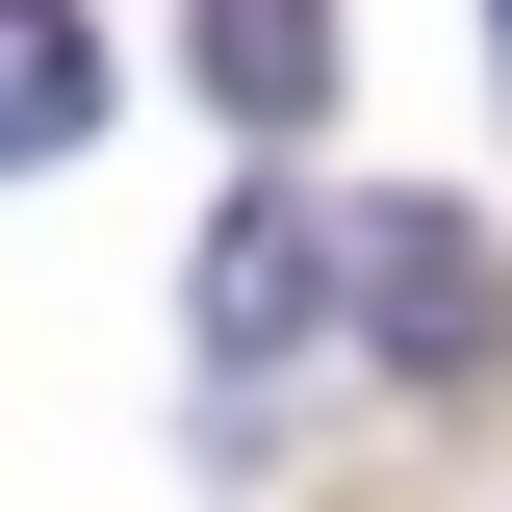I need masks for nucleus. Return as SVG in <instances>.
I'll return each mask as SVG.
<instances>
[{
    "label": "nucleus",
    "instance_id": "nucleus-1",
    "mask_svg": "<svg viewBox=\"0 0 512 512\" xmlns=\"http://www.w3.org/2000/svg\"><path fill=\"white\" fill-rule=\"evenodd\" d=\"M308 282H359V231H333V205H282V180H256L231 231H205V359H282V333H308Z\"/></svg>",
    "mask_w": 512,
    "mask_h": 512
},
{
    "label": "nucleus",
    "instance_id": "nucleus-2",
    "mask_svg": "<svg viewBox=\"0 0 512 512\" xmlns=\"http://www.w3.org/2000/svg\"><path fill=\"white\" fill-rule=\"evenodd\" d=\"M359 333L384 359H487V231L461 205H359Z\"/></svg>",
    "mask_w": 512,
    "mask_h": 512
},
{
    "label": "nucleus",
    "instance_id": "nucleus-3",
    "mask_svg": "<svg viewBox=\"0 0 512 512\" xmlns=\"http://www.w3.org/2000/svg\"><path fill=\"white\" fill-rule=\"evenodd\" d=\"M77 128H103V26L77 0H0V180H52Z\"/></svg>",
    "mask_w": 512,
    "mask_h": 512
},
{
    "label": "nucleus",
    "instance_id": "nucleus-4",
    "mask_svg": "<svg viewBox=\"0 0 512 512\" xmlns=\"http://www.w3.org/2000/svg\"><path fill=\"white\" fill-rule=\"evenodd\" d=\"M205 103L231 128H333V0H205Z\"/></svg>",
    "mask_w": 512,
    "mask_h": 512
},
{
    "label": "nucleus",
    "instance_id": "nucleus-5",
    "mask_svg": "<svg viewBox=\"0 0 512 512\" xmlns=\"http://www.w3.org/2000/svg\"><path fill=\"white\" fill-rule=\"evenodd\" d=\"M487 26H512V0H487Z\"/></svg>",
    "mask_w": 512,
    "mask_h": 512
}]
</instances>
